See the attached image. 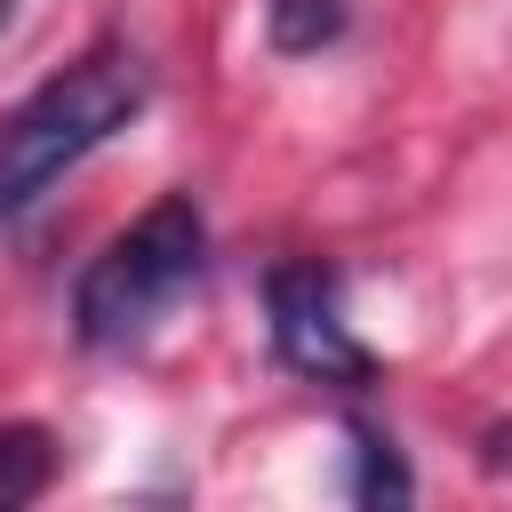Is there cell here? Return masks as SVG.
<instances>
[{
  "instance_id": "cell-1",
  "label": "cell",
  "mask_w": 512,
  "mask_h": 512,
  "mask_svg": "<svg viewBox=\"0 0 512 512\" xmlns=\"http://www.w3.org/2000/svg\"><path fill=\"white\" fill-rule=\"evenodd\" d=\"M152 104V64L128 40H96L72 64H56L32 96L0 112V224L48 200L56 176H72L88 152H104L136 112Z\"/></svg>"
},
{
  "instance_id": "cell-7",
  "label": "cell",
  "mask_w": 512,
  "mask_h": 512,
  "mask_svg": "<svg viewBox=\"0 0 512 512\" xmlns=\"http://www.w3.org/2000/svg\"><path fill=\"white\" fill-rule=\"evenodd\" d=\"M8 8H16V0H0V24H8Z\"/></svg>"
},
{
  "instance_id": "cell-6",
  "label": "cell",
  "mask_w": 512,
  "mask_h": 512,
  "mask_svg": "<svg viewBox=\"0 0 512 512\" xmlns=\"http://www.w3.org/2000/svg\"><path fill=\"white\" fill-rule=\"evenodd\" d=\"M352 496H360V504H408V496H416L408 456H400L392 432H376V424H352Z\"/></svg>"
},
{
  "instance_id": "cell-5",
  "label": "cell",
  "mask_w": 512,
  "mask_h": 512,
  "mask_svg": "<svg viewBox=\"0 0 512 512\" xmlns=\"http://www.w3.org/2000/svg\"><path fill=\"white\" fill-rule=\"evenodd\" d=\"M56 480V432L48 424H0V512L48 496Z\"/></svg>"
},
{
  "instance_id": "cell-2",
  "label": "cell",
  "mask_w": 512,
  "mask_h": 512,
  "mask_svg": "<svg viewBox=\"0 0 512 512\" xmlns=\"http://www.w3.org/2000/svg\"><path fill=\"white\" fill-rule=\"evenodd\" d=\"M208 280V216L192 192H160L72 280V336L88 352H136Z\"/></svg>"
},
{
  "instance_id": "cell-3",
  "label": "cell",
  "mask_w": 512,
  "mask_h": 512,
  "mask_svg": "<svg viewBox=\"0 0 512 512\" xmlns=\"http://www.w3.org/2000/svg\"><path fill=\"white\" fill-rule=\"evenodd\" d=\"M264 312H272V352L280 368H296L304 384L328 392H368L376 384V352L352 336L344 320V280L320 256H288L264 272Z\"/></svg>"
},
{
  "instance_id": "cell-4",
  "label": "cell",
  "mask_w": 512,
  "mask_h": 512,
  "mask_svg": "<svg viewBox=\"0 0 512 512\" xmlns=\"http://www.w3.org/2000/svg\"><path fill=\"white\" fill-rule=\"evenodd\" d=\"M352 32V0H264L272 56H320Z\"/></svg>"
}]
</instances>
